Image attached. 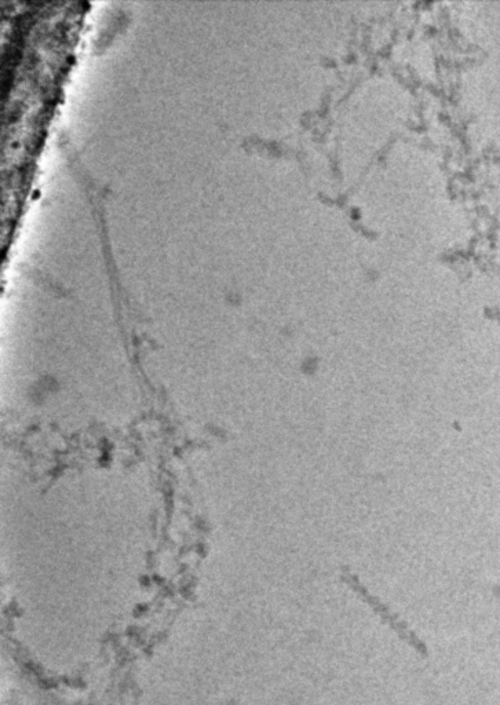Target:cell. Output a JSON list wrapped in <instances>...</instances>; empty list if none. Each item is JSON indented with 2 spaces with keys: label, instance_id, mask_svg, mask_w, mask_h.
<instances>
[{
  "label": "cell",
  "instance_id": "1",
  "mask_svg": "<svg viewBox=\"0 0 500 705\" xmlns=\"http://www.w3.org/2000/svg\"><path fill=\"white\" fill-rule=\"evenodd\" d=\"M349 587L356 591L358 594V596L369 605V607L380 617V620L387 624L404 642H406L409 646H412L415 649V651L423 657H426L428 654V649H427V644L416 635L415 631H412L409 628V625L401 620L395 613H393L386 605H383L376 596L371 595L367 588H364L362 584L358 583V580L354 577V576H349L346 578Z\"/></svg>",
  "mask_w": 500,
  "mask_h": 705
}]
</instances>
